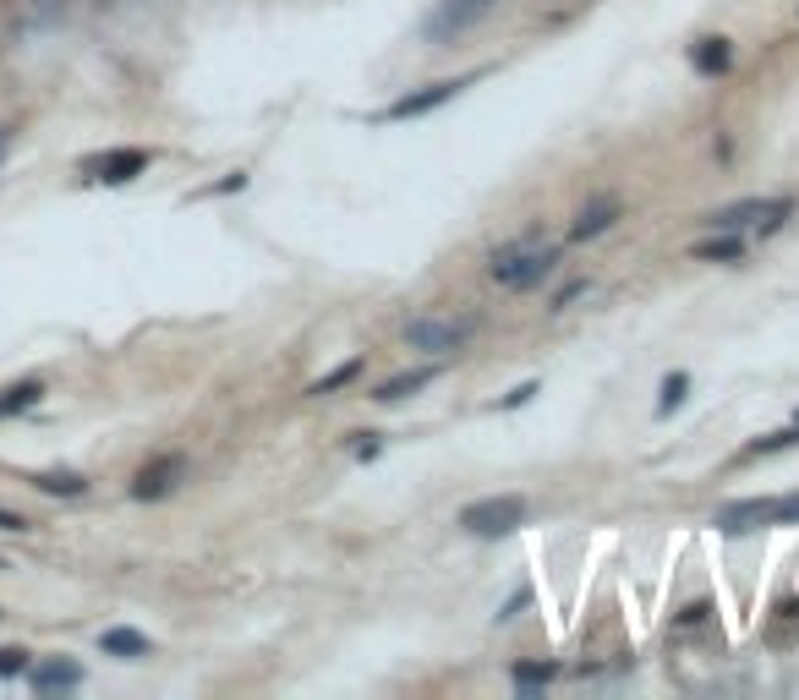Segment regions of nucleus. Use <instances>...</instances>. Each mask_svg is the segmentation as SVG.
<instances>
[{
	"label": "nucleus",
	"instance_id": "obj_7",
	"mask_svg": "<svg viewBox=\"0 0 799 700\" xmlns=\"http://www.w3.org/2000/svg\"><path fill=\"white\" fill-rule=\"evenodd\" d=\"M181 471H187V460L181 454H165V460H148L143 471L132 476V498H143V504H154V498H170L181 482Z\"/></svg>",
	"mask_w": 799,
	"mask_h": 700
},
{
	"label": "nucleus",
	"instance_id": "obj_14",
	"mask_svg": "<svg viewBox=\"0 0 799 700\" xmlns=\"http://www.w3.org/2000/svg\"><path fill=\"white\" fill-rule=\"evenodd\" d=\"M99 651L104 657H148V635H137V629H104L99 635Z\"/></svg>",
	"mask_w": 799,
	"mask_h": 700
},
{
	"label": "nucleus",
	"instance_id": "obj_18",
	"mask_svg": "<svg viewBox=\"0 0 799 700\" xmlns=\"http://www.w3.org/2000/svg\"><path fill=\"white\" fill-rule=\"evenodd\" d=\"M690 394V372H668L663 378V400H657V416H674Z\"/></svg>",
	"mask_w": 799,
	"mask_h": 700
},
{
	"label": "nucleus",
	"instance_id": "obj_26",
	"mask_svg": "<svg viewBox=\"0 0 799 700\" xmlns=\"http://www.w3.org/2000/svg\"><path fill=\"white\" fill-rule=\"evenodd\" d=\"M526 602H531V591H515V597H509V602H504V613H499V618H515L520 608H526Z\"/></svg>",
	"mask_w": 799,
	"mask_h": 700
},
{
	"label": "nucleus",
	"instance_id": "obj_22",
	"mask_svg": "<svg viewBox=\"0 0 799 700\" xmlns=\"http://www.w3.org/2000/svg\"><path fill=\"white\" fill-rule=\"evenodd\" d=\"M22 668H28V651H22V646H6V651H0V679H17Z\"/></svg>",
	"mask_w": 799,
	"mask_h": 700
},
{
	"label": "nucleus",
	"instance_id": "obj_29",
	"mask_svg": "<svg viewBox=\"0 0 799 700\" xmlns=\"http://www.w3.org/2000/svg\"><path fill=\"white\" fill-rule=\"evenodd\" d=\"M794 427H799V416H794Z\"/></svg>",
	"mask_w": 799,
	"mask_h": 700
},
{
	"label": "nucleus",
	"instance_id": "obj_23",
	"mask_svg": "<svg viewBox=\"0 0 799 700\" xmlns=\"http://www.w3.org/2000/svg\"><path fill=\"white\" fill-rule=\"evenodd\" d=\"M575 296H586V279H570V285H564L559 296H553V312H564V307H570Z\"/></svg>",
	"mask_w": 799,
	"mask_h": 700
},
{
	"label": "nucleus",
	"instance_id": "obj_24",
	"mask_svg": "<svg viewBox=\"0 0 799 700\" xmlns=\"http://www.w3.org/2000/svg\"><path fill=\"white\" fill-rule=\"evenodd\" d=\"M531 394H537V383H520V389H515V394H504V411H520V405H526V400H531Z\"/></svg>",
	"mask_w": 799,
	"mask_h": 700
},
{
	"label": "nucleus",
	"instance_id": "obj_4",
	"mask_svg": "<svg viewBox=\"0 0 799 700\" xmlns=\"http://www.w3.org/2000/svg\"><path fill=\"white\" fill-rule=\"evenodd\" d=\"M460 525H466L471 536H509V531L526 525V498H515V493L477 498V504L460 509Z\"/></svg>",
	"mask_w": 799,
	"mask_h": 700
},
{
	"label": "nucleus",
	"instance_id": "obj_9",
	"mask_svg": "<svg viewBox=\"0 0 799 700\" xmlns=\"http://www.w3.org/2000/svg\"><path fill=\"white\" fill-rule=\"evenodd\" d=\"M613 219H619V197H597V203H586L581 214L570 219V241H592V236H602Z\"/></svg>",
	"mask_w": 799,
	"mask_h": 700
},
{
	"label": "nucleus",
	"instance_id": "obj_11",
	"mask_svg": "<svg viewBox=\"0 0 799 700\" xmlns=\"http://www.w3.org/2000/svg\"><path fill=\"white\" fill-rule=\"evenodd\" d=\"M438 378V367H416V372H400V378H389V383H378V394L373 400L378 405H400V400H411L416 389H427V383Z\"/></svg>",
	"mask_w": 799,
	"mask_h": 700
},
{
	"label": "nucleus",
	"instance_id": "obj_19",
	"mask_svg": "<svg viewBox=\"0 0 799 700\" xmlns=\"http://www.w3.org/2000/svg\"><path fill=\"white\" fill-rule=\"evenodd\" d=\"M553 673H559L553 662H515V684H520L526 695H537L542 684H553Z\"/></svg>",
	"mask_w": 799,
	"mask_h": 700
},
{
	"label": "nucleus",
	"instance_id": "obj_25",
	"mask_svg": "<svg viewBox=\"0 0 799 700\" xmlns=\"http://www.w3.org/2000/svg\"><path fill=\"white\" fill-rule=\"evenodd\" d=\"M0 531H17V536H22V531H28V520L11 515V509H0Z\"/></svg>",
	"mask_w": 799,
	"mask_h": 700
},
{
	"label": "nucleus",
	"instance_id": "obj_5",
	"mask_svg": "<svg viewBox=\"0 0 799 700\" xmlns=\"http://www.w3.org/2000/svg\"><path fill=\"white\" fill-rule=\"evenodd\" d=\"M488 11H493V0H438V11L422 22V33H427V44H449L466 28H477Z\"/></svg>",
	"mask_w": 799,
	"mask_h": 700
},
{
	"label": "nucleus",
	"instance_id": "obj_20",
	"mask_svg": "<svg viewBox=\"0 0 799 700\" xmlns=\"http://www.w3.org/2000/svg\"><path fill=\"white\" fill-rule=\"evenodd\" d=\"M789 443H799V427H789V433H767L761 443H750L745 460H756V454H778V449H789Z\"/></svg>",
	"mask_w": 799,
	"mask_h": 700
},
{
	"label": "nucleus",
	"instance_id": "obj_16",
	"mask_svg": "<svg viewBox=\"0 0 799 700\" xmlns=\"http://www.w3.org/2000/svg\"><path fill=\"white\" fill-rule=\"evenodd\" d=\"M44 400V383H17V389H6L0 394V422H6V416H22V411H33V405Z\"/></svg>",
	"mask_w": 799,
	"mask_h": 700
},
{
	"label": "nucleus",
	"instance_id": "obj_21",
	"mask_svg": "<svg viewBox=\"0 0 799 700\" xmlns=\"http://www.w3.org/2000/svg\"><path fill=\"white\" fill-rule=\"evenodd\" d=\"M351 454H356V460H378V454H384V438H378V433H356Z\"/></svg>",
	"mask_w": 799,
	"mask_h": 700
},
{
	"label": "nucleus",
	"instance_id": "obj_28",
	"mask_svg": "<svg viewBox=\"0 0 799 700\" xmlns=\"http://www.w3.org/2000/svg\"><path fill=\"white\" fill-rule=\"evenodd\" d=\"M6 148H11V132H6V126H0V159H6Z\"/></svg>",
	"mask_w": 799,
	"mask_h": 700
},
{
	"label": "nucleus",
	"instance_id": "obj_15",
	"mask_svg": "<svg viewBox=\"0 0 799 700\" xmlns=\"http://www.w3.org/2000/svg\"><path fill=\"white\" fill-rule=\"evenodd\" d=\"M33 487L50 493V498H83L88 493V476H77V471H44V476H33Z\"/></svg>",
	"mask_w": 799,
	"mask_h": 700
},
{
	"label": "nucleus",
	"instance_id": "obj_12",
	"mask_svg": "<svg viewBox=\"0 0 799 700\" xmlns=\"http://www.w3.org/2000/svg\"><path fill=\"white\" fill-rule=\"evenodd\" d=\"M77 684H83V668H77V662H39V668H33V690L39 695L77 690Z\"/></svg>",
	"mask_w": 799,
	"mask_h": 700
},
{
	"label": "nucleus",
	"instance_id": "obj_1",
	"mask_svg": "<svg viewBox=\"0 0 799 700\" xmlns=\"http://www.w3.org/2000/svg\"><path fill=\"white\" fill-rule=\"evenodd\" d=\"M553 268H559V241H542L537 230H531V236H515V241H504V247L493 252L488 279L504 285V290H537Z\"/></svg>",
	"mask_w": 799,
	"mask_h": 700
},
{
	"label": "nucleus",
	"instance_id": "obj_10",
	"mask_svg": "<svg viewBox=\"0 0 799 700\" xmlns=\"http://www.w3.org/2000/svg\"><path fill=\"white\" fill-rule=\"evenodd\" d=\"M690 66H696L701 77H723L728 66H734V44L717 33V39H696L690 44Z\"/></svg>",
	"mask_w": 799,
	"mask_h": 700
},
{
	"label": "nucleus",
	"instance_id": "obj_3",
	"mask_svg": "<svg viewBox=\"0 0 799 700\" xmlns=\"http://www.w3.org/2000/svg\"><path fill=\"white\" fill-rule=\"evenodd\" d=\"M477 334V318H444V312H422V318L405 323V340L411 350H433V356H449Z\"/></svg>",
	"mask_w": 799,
	"mask_h": 700
},
{
	"label": "nucleus",
	"instance_id": "obj_8",
	"mask_svg": "<svg viewBox=\"0 0 799 700\" xmlns=\"http://www.w3.org/2000/svg\"><path fill=\"white\" fill-rule=\"evenodd\" d=\"M148 170V154L143 148H121V154H104V159H88V181H104V186H126Z\"/></svg>",
	"mask_w": 799,
	"mask_h": 700
},
{
	"label": "nucleus",
	"instance_id": "obj_2",
	"mask_svg": "<svg viewBox=\"0 0 799 700\" xmlns=\"http://www.w3.org/2000/svg\"><path fill=\"white\" fill-rule=\"evenodd\" d=\"M761 525H799V493L739 498V504L717 509V531H723V536H745V531H761Z\"/></svg>",
	"mask_w": 799,
	"mask_h": 700
},
{
	"label": "nucleus",
	"instance_id": "obj_6",
	"mask_svg": "<svg viewBox=\"0 0 799 700\" xmlns=\"http://www.w3.org/2000/svg\"><path fill=\"white\" fill-rule=\"evenodd\" d=\"M477 83V72L471 77H444V83H427V88H416V93H405V99H395L384 110V121H416V115H433L438 104H449L460 88H471Z\"/></svg>",
	"mask_w": 799,
	"mask_h": 700
},
{
	"label": "nucleus",
	"instance_id": "obj_13",
	"mask_svg": "<svg viewBox=\"0 0 799 700\" xmlns=\"http://www.w3.org/2000/svg\"><path fill=\"white\" fill-rule=\"evenodd\" d=\"M690 252H696L701 263H734L739 252H745V241H739V230H712V236L696 241Z\"/></svg>",
	"mask_w": 799,
	"mask_h": 700
},
{
	"label": "nucleus",
	"instance_id": "obj_17",
	"mask_svg": "<svg viewBox=\"0 0 799 700\" xmlns=\"http://www.w3.org/2000/svg\"><path fill=\"white\" fill-rule=\"evenodd\" d=\"M356 378H362V356H351V361H340V367H334V372H323V378L312 383L307 394H318V400H323V394L345 389V383H356Z\"/></svg>",
	"mask_w": 799,
	"mask_h": 700
},
{
	"label": "nucleus",
	"instance_id": "obj_27",
	"mask_svg": "<svg viewBox=\"0 0 799 700\" xmlns=\"http://www.w3.org/2000/svg\"><path fill=\"white\" fill-rule=\"evenodd\" d=\"M706 613H712V608H706V602H696V608H685V613H679V624H701Z\"/></svg>",
	"mask_w": 799,
	"mask_h": 700
}]
</instances>
